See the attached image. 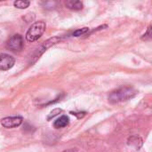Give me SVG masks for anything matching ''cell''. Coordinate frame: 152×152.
<instances>
[{"mask_svg":"<svg viewBox=\"0 0 152 152\" xmlns=\"http://www.w3.org/2000/svg\"><path fill=\"white\" fill-rule=\"evenodd\" d=\"M137 94V91L131 86H123L112 91L109 94V102L110 103H118L128 101Z\"/></svg>","mask_w":152,"mask_h":152,"instance_id":"1","label":"cell"},{"mask_svg":"<svg viewBox=\"0 0 152 152\" xmlns=\"http://www.w3.org/2000/svg\"><path fill=\"white\" fill-rule=\"evenodd\" d=\"M45 28H46V24L43 20L37 21L34 24H32L26 33L27 41L28 42H35V41L38 40V38H40L41 36L44 34Z\"/></svg>","mask_w":152,"mask_h":152,"instance_id":"2","label":"cell"},{"mask_svg":"<svg viewBox=\"0 0 152 152\" xmlns=\"http://www.w3.org/2000/svg\"><path fill=\"white\" fill-rule=\"evenodd\" d=\"M24 47V40L22 36L15 34L12 36L6 42V48L12 52H20Z\"/></svg>","mask_w":152,"mask_h":152,"instance_id":"3","label":"cell"},{"mask_svg":"<svg viewBox=\"0 0 152 152\" xmlns=\"http://www.w3.org/2000/svg\"><path fill=\"white\" fill-rule=\"evenodd\" d=\"M23 122L21 117H7L1 120V125L5 128H14L20 126Z\"/></svg>","mask_w":152,"mask_h":152,"instance_id":"4","label":"cell"},{"mask_svg":"<svg viewBox=\"0 0 152 152\" xmlns=\"http://www.w3.org/2000/svg\"><path fill=\"white\" fill-rule=\"evenodd\" d=\"M15 59L6 53L0 54V70H8L13 67Z\"/></svg>","mask_w":152,"mask_h":152,"instance_id":"5","label":"cell"},{"mask_svg":"<svg viewBox=\"0 0 152 152\" xmlns=\"http://www.w3.org/2000/svg\"><path fill=\"white\" fill-rule=\"evenodd\" d=\"M69 117L63 115L61 117H60L58 119H56L53 123V126L55 129H60V128H63L66 127L67 126H69Z\"/></svg>","mask_w":152,"mask_h":152,"instance_id":"6","label":"cell"},{"mask_svg":"<svg viewBox=\"0 0 152 152\" xmlns=\"http://www.w3.org/2000/svg\"><path fill=\"white\" fill-rule=\"evenodd\" d=\"M127 145L129 147L134 148L135 150H139L142 145V138H140L139 136H136V135L131 136L127 141Z\"/></svg>","mask_w":152,"mask_h":152,"instance_id":"7","label":"cell"},{"mask_svg":"<svg viewBox=\"0 0 152 152\" xmlns=\"http://www.w3.org/2000/svg\"><path fill=\"white\" fill-rule=\"evenodd\" d=\"M66 6L74 11H79L83 8V3L78 0H69L66 2Z\"/></svg>","mask_w":152,"mask_h":152,"instance_id":"8","label":"cell"},{"mask_svg":"<svg viewBox=\"0 0 152 152\" xmlns=\"http://www.w3.org/2000/svg\"><path fill=\"white\" fill-rule=\"evenodd\" d=\"M30 4V2L29 1H26V0H18V1H15L13 3V5L16 7V8H19V9H25L27 7H28Z\"/></svg>","mask_w":152,"mask_h":152,"instance_id":"9","label":"cell"},{"mask_svg":"<svg viewBox=\"0 0 152 152\" xmlns=\"http://www.w3.org/2000/svg\"><path fill=\"white\" fill-rule=\"evenodd\" d=\"M88 31H89V28H79V29H77L76 31H74V32L72 33V36H73V37H80V36L86 35V33H88Z\"/></svg>","mask_w":152,"mask_h":152,"instance_id":"10","label":"cell"},{"mask_svg":"<svg viewBox=\"0 0 152 152\" xmlns=\"http://www.w3.org/2000/svg\"><path fill=\"white\" fill-rule=\"evenodd\" d=\"M151 38V26H150L147 29V31L145 32V34L142 37V40H150Z\"/></svg>","mask_w":152,"mask_h":152,"instance_id":"11","label":"cell"},{"mask_svg":"<svg viewBox=\"0 0 152 152\" xmlns=\"http://www.w3.org/2000/svg\"><path fill=\"white\" fill-rule=\"evenodd\" d=\"M61 111H62V110H61V109H55V110H53L50 113V115L48 116V118H47V119L50 120L52 118H54L55 116H57L58 114H60Z\"/></svg>","mask_w":152,"mask_h":152,"instance_id":"12","label":"cell"},{"mask_svg":"<svg viewBox=\"0 0 152 152\" xmlns=\"http://www.w3.org/2000/svg\"><path fill=\"white\" fill-rule=\"evenodd\" d=\"M71 114H73V115H75V116H77L78 118H83L85 115H86V112H81V113H76V112H71Z\"/></svg>","mask_w":152,"mask_h":152,"instance_id":"13","label":"cell"},{"mask_svg":"<svg viewBox=\"0 0 152 152\" xmlns=\"http://www.w3.org/2000/svg\"><path fill=\"white\" fill-rule=\"evenodd\" d=\"M62 152H82L80 150H78V149H69V150H66V151H64Z\"/></svg>","mask_w":152,"mask_h":152,"instance_id":"14","label":"cell"}]
</instances>
